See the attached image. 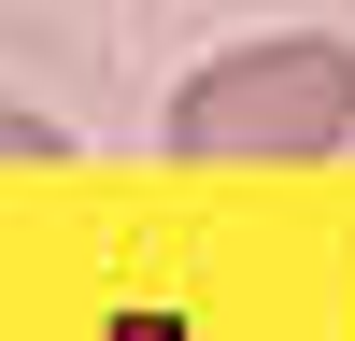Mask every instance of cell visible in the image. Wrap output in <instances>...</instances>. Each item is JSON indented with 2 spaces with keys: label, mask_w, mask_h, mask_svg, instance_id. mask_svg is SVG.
<instances>
[{
  "label": "cell",
  "mask_w": 355,
  "mask_h": 341,
  "mask_svg": "<svg viewBox=\"0 0 355 341\" xmlns=\"http://www.w3.org/2000/svg\"><path fill=\"white\" fill-rule=\"evenodd\" d=\"M100 341H185V313H114Z\"/></svg>",
  "instance_id": "7a4b0ae2"
},
{
  "label": "cell",
  "mask_w": 355,
  "mask_h": 341,
  "mask_svg": "<svg viewBox=\"0 0 355 341\" xmlns=\"http://www.w3.org/2000/svg\"><path fill=\"white\" fill-rule=\"evenodd\" d=\"M171 157H341L355 142V43L341 28H270L171 85Z\"/></svg>",
  "instance_id": "6da1fadb"
}]
</instances>
